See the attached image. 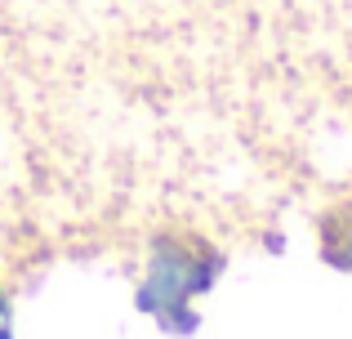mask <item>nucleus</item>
<instances>
[{
    "instance_id": "2",
    "label": "nucleus",
    "mask_w": 352,
    "mask_h": 339,
    "mask_svg": "<svg viewBox=\"0 0 352 339\" xmlns=\"http://www.w3.org/2000/svg\"><path fill=\"white\" fill-rule=\"evenodd\" d=\"M0 339H14L9 335V299H5V290H0Z\"/></svg>"
},
{
    "instance_id": "1",
    "label": "nucleus",
    "mask_w": 352,
    "mask_h": 339,
    "mask_svg": "<svg viewBox=\"0 0 352 339\" xmlns=\"http://www.w3.org/2000/svg\"><path fill=\"white\" fill-rule=\"evenodd\" d=\"M219 272V259L214 254H188V245H170L161 241L152 254V277H147L138 304L147 313H161V308H174V304H188V295L206 290Z\"/></svg>"
}]
</instances>
